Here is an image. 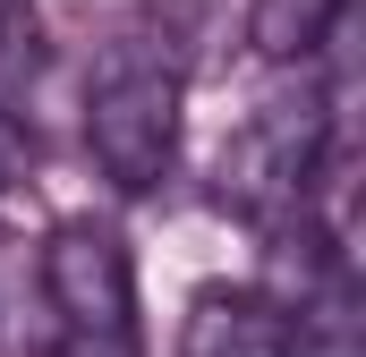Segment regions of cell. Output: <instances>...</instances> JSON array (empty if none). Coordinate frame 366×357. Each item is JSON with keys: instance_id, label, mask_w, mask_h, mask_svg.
<instances>
[{"instance_id": "obj_1", "label": "cell", "mask_w": 366, "mask_h": 357, "mask_svg": "<svg viewBox=\"0 0 366 357\" xmlns=\"http://www.w3.org/2000/svg\"><path fill=\"white\" fill-rule=\"evenodd\" d=\"M332 136H341V111H332V94L324 86H290V94H264L256 111H247V128L222 145V204L230 213H247V221H290V213H307V196H315V178L332 162Z\"/></svg>"}, {"instance_id": "obj_2", "label": "cell", "mask_w": 366, "mask_h": 357, "mask_svg": "<svg viewBox=\"0 0 366 357\" xmlns=\"http://www.w3.org/2000/svg\"><path fill=\"white\" fill-rule=\"evenodd\" d=\"M86 154L119 196H154L179 154V69L145 43L102 51L86 86Z\"/></svg>"}, {"instance_id": "obj_3", "label": "cell", "mask_w": 366, "mask_h": 357, "mask_svg": "<svg viewBox=\"0 0 366 357\" xmlns=\"http://www.w3.org/2000/svg\"><path fill=\"white\" fill-rule=\"evenodd\" d=\"M43 298L86 341H137V264H128V238L111 221H94V213L60 221L43 238Z\"/></svg>"}, {"instance_id": "obj_4", "label": "cell", "mask_w": 366, "mask_h": 357, "mask_svg": "<svg viewBox=\"0 0 366 357\" xmlns=\"http://www.w3.org/2000/svg\"><path fill=\"white\" fill-rule=\"evenodd\" d=\"M179 357H290V315H281L264 289H196L179 323Z\"/></svg>"}, {"instance_id": "obj_5", "label": "cell", "mask_w": 366, "mask_h": 357, "mask_svg": "<svg viewBox=\"0 0 366 357\" xmlns=\"http://www.w3.org/2000/svg\"><path fill=\"white\" fill-rule=\"evenodd\" d=\"M358 0H247V43L256 60H281V69H307L341 26H350Z\"/></svg>"}, {"instance_id": "obj_6", "label": "cell", "mask_w": 366, "mask_h": 357, "mask_svg": "<svg viewBox=\"0 0 366 357\" xmlns=\"http://www.w3.org/2000/svg\"><path fill=\"white\" fill-rule=\"evenodd\" d=\"M26 154H34V145H26V128L9 119V102H0V196H9L17 178H26Z\"/></svg>"}, {"instance_id": "obj_7", "label": "cell", "mask_w": 366, "mask_h": 357, "mask_svg": "<svg viewBox=\"0 0 366 357\" xmlns=\"http://www.w3.org/2000/svg\"><path fill=\"white\" fill-rule=\"evenodd\" d=\"M43 357H137V341H86V332H60Z\"/></svg>"}, {"instance_id": "obj_8", "label": "cell", "mask_w": 366, "mask_h": 357, "mask_svg": "<svg viewBox=\"0 0 366 357\" xmlns=\"http://www.w3.org/2000/svg\"><path fill=\"white\" fill-rule=\"evenodd\" d=\"M17 17H34V9H26V0H0V34H9Z\"/></svg>"}]
</instances>
